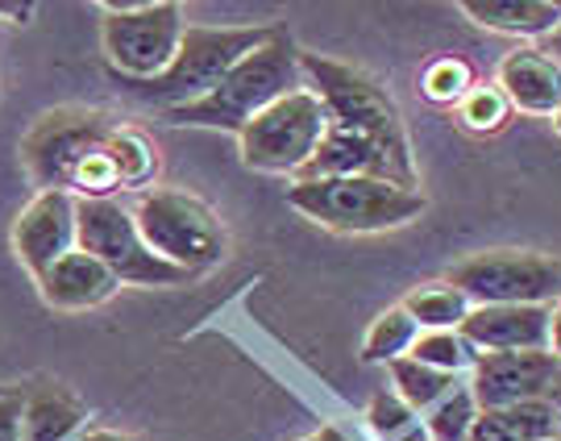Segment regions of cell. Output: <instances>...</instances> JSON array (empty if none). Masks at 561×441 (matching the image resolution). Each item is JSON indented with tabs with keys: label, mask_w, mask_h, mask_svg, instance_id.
<instances>
[{
	"label": "cell",
	"mask_w": 561,
	"mask_h": 441,
	"mask_svg": "<svg viewBox=\"0 0 561 441\" xmlns=\"http://www.w3.org/2000/svg\"><path fill=\"white\" fill-rule=\"evenodd\" d=\"M125 121L101 109H55L34 121L21 142V162L38 192H71L76 201H113L121 188L117 146Z\"/></svg>",
	"instance_id": "6da1fadb"
},
{
	"label": "cell",
	"mask_w": 561,
	"mask_h": 441,
	"mask_svg": "<svg viewBox=\"0 0 561 441\" xmlns=\"http://www.w3.org/2000/svg\"><path fill=\"white\" fill-rule=\"evenodd\" d=\"M549 354L561 359V301L549 304Z\"/></svg>",
	"instance_id": "f546056e"
},
{
	"label": "cell",
	"mask_w": 561,
	"mask_h": 441,
	"mask_svg": "<svg viewBox=\"0 0 561 441\" xmlns=\"http://www.w3.org/2000/svg\"><path fill=\"white\" fill-rule=\"evenodd\" d=\"M512 104H507V97L500 92V83H474L466 97H461L458 104V121L461 129H470V134H500L503 125L512 121Z\"/></svg>",
	"instance_id": "484cf974"
},
{
	"label": "cell",
	"mask_w": 561,
	"mask_h": 441,
	"mask_svg": "<svg viewBox=\"0 0 561 441\" xmlns=\"http://www.w3.org/2000/svg\"><path fill=\"white\" fill-rule=\"evenodd\" d=\"M129 213L138 220L141 241L162 262L187 271L192 280L204 275V271H213L229 255V234H225L217 208L208 201H201L196 192H183V188H146Z\"/></svg>",
	"instance_id": "8992f818"
},
{
	"label": "cell",
	"mask_w": 561,
	"mask_h": 441,
	"mask_svg": "<svg viewBox=\"0 0 561 441\" xmlns=\"http://www.w3.org/2000/svg\"><path fill=\"white\" fill-rule=\"evenodd\" d=\"M549 121H553V129H558V134H561V109H558V113H553V117H549Z\"/></svg>",
	"instance_id": "836d02e7"
},
{
	"label": "cell",
	"mask_w": 561,
	"mask_h": 441,
	"mask_svg": "<svg viewBox=\"0 0 561 441\" xmlns=\"http://www.w3.org/2000/svg\"><path fill=\"white\" fill-rule=\"evenodd\" d=\"M495 83L516 113L528 117H553L561 109V67L549 59L537 42H520L500 59Z\"/></svg>",
	"instance_id": "5bb4252c"
},
{
	"label": "cell",
	"mask_w": 561,
	"mask_h": 441,
	"mask_svg": "<svg viewBox=\"0 0 561 441\" xmlns=\"http://www.w3.org/2000/svg\"><path fill=\"white\" fill-rule=\"evenodd\" d=\"M300 76L304 88L324 104V117L366 138L370 146H379L382 155L421 188V167H416V150L408 138L400 104L370 71H362L354 63L317 55V50H300Z\"/></svg>",
	"instance_id": "7a4b0ae2"
},
{
	"label": "cell",
	"mask_w": 561,
	"mask_h": 441,
	"mask_svg": "<svg viewBox=\"0 0 561 441\" xmlns=\"http://www.w3.org/2000/svg\"><path fill=\"white\" fill-rule=\"evenodd\" d=\"M366 429H370L375 441H428L424 438L421 412L408 408L391 387H382V392L370 396V404H366Z\"/></svg>",
	"instance_id": "603a6c76"
},
{
	"label": "cell",
	"mask_w": 561,
	"mask_h": 441,
	"mask_svg": "<svg viewBox=\"0 0 561 441\" xmlns=\"http://www.w3.org/2000/svg\"><path fill=\"white\" fill-rule=\"evenodd\" d=\"M287 204L333 234H382L412 225L428 208V196L379 176H324L287 183Z\"/></svg>",
	"instance_id": "277c9868"
},
{
	"label": "cell",
	"mask_w": 561,
	"mask_h": 441,
	"mask_svg": "<svg viewBox=\"0 0 561 441\" xmlns=\"http://www.w3.org/2000/svg\"><path fill=\"white\" fill-rule=\"evenodd\" d=\"M324 129H329L324 104L308 88H296L271 109H262L259 117L238 134L241 162L250 171H262V176L300 180L304 167L312 162L317 146H321Z\"/></svg>",
	"instance_id": "ba28073f"
},
{
	"label": "cell",
	"mask_w": 561,
	"mask_h": 441,
	"mask_svg": "<svg viewBox=\"0 0 561 441\" xmlns=\"http://www.w3.org/2000/svg\"><path fill=\"white\" fill-rule=\"evenodd\" d=\"M537 46H541L549 59H558V67H561V25L553 30V34H545V38L537 42Z\"/></svg>",
	"instance_id": "d6a6232c"
},
{
	"label": "cell",
	"mask_w": 561,
	"mask_h": 441,
	"mask_svg": "<svg viewBox=\"0 0 561 441\" xmlns=\"http://www.w3.org/2000/svg\"><path fill=\"white\" fill-rule=\"evenodd\" d=\"M80 441H141L134 433H121V429H83Z\"/></svg>",
	"instance_id": "4dcf8cb0"
},
{
	"label": "cell",
	"mask_w": 561,
	"mask_h": 441,
	"mask_svg": "<svg viewBox=\"0 0 561 441\" xmlns=\"http://www.w3.org/2000/svg\"><path fill=\"white\" fill-rule=\"evenodd\" d=\"M408 359L424 362L433 371H445V375H466L479 354H474L470 341L461 338V329H421L412 350H408Z\"/></svg>",
	"instance_id": "d4e9b609"
},
{
	"label": "cell",
	"mask_w": 561,
	"mask_h": 441,
	"mask_svg": "<svg viewBox=\"0 0 561 441\" xmlns=\"http://www.w3.org/2000/svg\"><path fill=\"white\" fill-rule=\"evenodd\" d=\"M545 441H561V438H545Z\"/></svg>",
	"instance_id": "e575fe53"
},
{
	"label": "cell",
	"mask_w": 561,
	"mask_h": 441,
	"mask_svg": "<svg viewBox=\"0 0 561 441\" xmlns=\"http://www.w3.org/2000/svg\"><path fill=\"white\" fill-rule=\"evenodd\" d=\"M561 359L549 350H524V354H479L470 375V392L479 408H512V404L545 400L558 380Z\"/></svg>",
	"instance_id": "8fae6325"
},
{
	"label": "cell",
	"mask_w": 561,
	"mask_h": 441,
	"mask_svg": "<svg viewBox=\"0 0 561 441\" xmlns=\"http://www.w3.org/2000/svg\"><path fill=\"white\" fill-rule=\"evenodd\" d=\"M38 283L42 301L50 304V308H59V313H88V308H101L104 301H113L121 292V280L104 267L96 255H88V250H71V255H62Z\"/></svg>",
	"instance_id": "9a60e30c"
},
{
	"label": "cell",
	"mask_w": 561,
	"mask_h": 441,
	"mask_svg": "<svg viewBox=\"0 0 561 441\" xmlns=\"http://www.w3.org/2000/svg\"><path fill=\"white\" fill-rule=\"evenodd\" d=\"M479 400H474V392H470V383L461 380L449 396L433 404L428 412H424V438L428 441H466L470 438V429L479 421Z\"/></svg>",
	"instance_id": "7402d4cb"
},
{
	"label": "cell",
	"mask_w": 561,
	"mask_h": 441,
	"mask_svg": "<svg viewBox=\"0 0 561 441\" xmlns=\"http://www.w3.org/2000/svg\"><path fill=\"white\" fill-rule=\"evenodd\" d=\"M400 308L421 325V329H461L466 313H470L474 304L466 301L449 280H433V283L412 287L400 301Z\"/></svg>",
	"instance_id": "d6986e66"
},
{
	"label": "cell",
	"mask_w": 561,
	"mask_h": 441,
	"mask_svg": "<svg viewBox=\"0 0 561 441\" xmlns=\"http://www.w3.org/2000/svg\"><path fill=\"white\" fill-rule=\"evenodd\" d=\"M101 42L113 76L125 83H146L162 76L183 38V9L175 0H104Z\"/></svg>",
	"instance_id": "52a82bcc"
},
{
	"label": "cell",
	"mask_w": 561,
	"mask_h": 441,
	"mask_svg": "<svg viewBox=\"0 0 561 441\" xmlns=\"http://www.w3.org/2000/svg\"><path fill=\"white\" fill-rule=\"evenodd\" d=\"M461 338L474 346V354L549 350V308L545 304H474L461 321Z\"/></svg>",
	"instance_id": "4fadbf2b"
},
{
	"label": "cell",
	"mask_w": 561,
	"mask_h": 441,
	"mask_svg": "<svg viewBox=\"0 0 561 441\" xmlns=\"http://www.w3.org/2000/svg\"><path fill=\"white\" fill-rule=\"evenodd\" d=\"M76 246L121 280V287H183L187 271L162 262L138 234V220L121 201H80L76 204Z\"/></svg>",
	"instance_id": "9c48e42d"
},
{
	"label": "cell",
	"mask_w": 561,
	"mask_h": 441,
	"mask_svg": "<svg viewBox=\"0 0 561 441\" xmlns=\"http://www.w3.org/2000/svg\"><path fill=\"white\" fill-rule=\"evenodd\" d=\"M445 280L470 304H558L561 259L545 250H482L458 259Z\"/></svg>",
	"instance_id": "30bf717a"
},
{
	"label": "cell",
	"mask_w": 561,
	"mask_h": 441,
	"mask_svg": "<svg viewBox=\"0 0 561 441\" xmlns=\"http://www.w3.org/2000/svg\"><path fill=\"white\" fill-rule=\"evenodd\" d=\"M296 88H304L300 46H296V38L283 25H275V34L262 42L259 50H250L204 101L187 104V109H171L162 117L171 121V125H192V129L241 134L262 109H271V104L283 101Z\"/></svg>",
	"instance_id": "3957f363"
},
{
	"label": "cell",
	"mask_w": 561,
	"mask_h": 441,
	"mask_svg": "<svg viewBox=\"0 0 561 441\" xmlns=\"http://www.w3.org/2000/svg\"><path fill=\"white\" fill-rule=\"evenodd\" d=\"M387 375H391V392H396L408 408H416L421 417L461 383V375L433 371V366H424V362H416V359H396L387 366Z\"/></svg>",
	"instance_id": "ffe728a7"
},
{
	"label": "cell",
	"mask_w": 561,
	"mask_h": 441,
	"mask_svg": "<svg viewBox=\"0 0 561 441\" xmlns=\"http://www.w3.org/2000/svg\"><path fill=\"white\" fill-rule=\"evenodd\" d=\"M76 204L80 201L71 192L50 188L38 192L13 220V255L34 280H42L62 255L76 250Z\"/></svg>",
	"instance_id": "7c38bea8"
},
{
	"label": "cell",
	"mask_w": 561,
	"mask_h": 441,
	"mask_svg": "<svg viewBox=\"0 0 561 441\" xmlns=\"http://www.w3.org/2000/svg\"><path fill=\"white\" fill-rule=\"evenodd\" d=\"M545 404L553 408V433L561 438V371H558V380H553V387H549V396H545Z\"/></svg>",
	"instance_id": "1f68e13d"
},
{
	"label": "cell",
	"mask_w": 561,
	"mask_h": 441,
	"mask_svg": "<svg viewBox=\"0 0 561 441\" xmlns=\"http://www.w3.org/2000/svg\"><path fill=\"white\" fill-rule=\"evenodd\" d=\"M271 34H275V25H183L180 50H175L171 67L154 80L125 83V88L138 101L154 104L159 113L187 109V104L204 101Z\"/></svg>",
	"instance_id": "5b68a950"
},
{
	"label": "cell",
	"mask_w": 561,
	"mask_h": 441,
	"mask_svg": "<svg viewBox=\"0 0 561 441\" xmlns=\"http://www.w3.org/2000/svg\"><path fill=\"white\" fill-rule=\"evenodd\" d=\"M474 67L461 55H437L421 67V97L437 109H458L461 97L474 88Z\"/></svg>",
	"instance_id": "cb8c5ba5"
},
{
	"label": "cell",
	"mask_w": 561,
	"mask_h": 441,
	"mask_svg": "<svg viewBox=\"0 0 561 441\" xmlns=\"http://www.w3.org/2000/svg\"><path fill=\"white\" fill-rule=\"evenodd\" d=\"M553 433V408L545 400L512 404V408H486L466 441H545Z\"/></svg>",
	"instance_id": "ac0fdd59"
},
{
	"label": "cell",
	"mask_w": 561,
	"mask_h": 441,
	"mask_svg": "<svg viewBox=\"0 0 561 441\" xmlns=\"http://www.w3.org/2000/svg\"><path fill=\"white\" fill-rule=\"evenodd\" d=\"M421 333V325L403 313L400 304L382 308L379 317L370 321L366 338H362V362H375V366H391L396 359H408L412 341Z\"/></svg>",
	"instance_id": "44dd1931"
},
{
	"label": "cell",
	"mask_w": 561,
	"mask_h": 441,
	"mask_svg": "<svg viewBox=\"0 0 561 441\" xmlns=\"http://www.w3.org/2000/svg\"><path fill=\"white\" fill-rule=\"evenodd\" d=\"M458 9L479 30L520 42H541L561 25V0H461Z\"/></svg>",
	"instance_id": "2e32d148"
},
{
	"label": "cell",
	"mask_w": 561,
	"mask_h": 441,
	"mask_svg": "<svg viewBox=\"0 0 561 441\" xmlns=\"http://www.w3.org/2000/svg\"><path fill=\"white\" fill-rule=\"evenodd\" d=\"M83 421H88V412L67 387H59V383L25 387L21 441H67Z\"/></svg>",
	"instance_id": "e0dca14e"
},
{
	"label": "cell",
	"mask_w": 561,
	"mask_h": 441,
	"mask_svg": "<svg viewBox=\"0 0 561 441\" xmlns=\"http://www.w3.org/2000/svg\"><path fill=\"white\" fill-rule=\"evenodd\" d=\"M0 18H13L18 21V25H25V21L34 18V4H30V0H0Z\"/></svg>",
	"instance_id": "f1b7e54d"
},
{
	"label": "cell",
	"mask_w": 561,
	"mask_h": 441,
	"mask_svg": "<svg viewBox=\"0 0 561 441\" xmlns=\"http://www.w3.org/2000/svg\"><path fill=\"white\" fill-rule=\"evenodd\" d=\"M21 408H25V387L0 383V441H21Z\"/></svg>",
	"instance_id": "4316f807"
},
{
	"label": "cell",
	"mask_w": 561,
	"mask_h": 441,
	"mask_svg": "<svg viewBox=\"0 0 561 441\" xmlns=\"http://www.w3.org/2000/svg\"><path fill=\"white\" fill-rule=\"evenodd\" d=\"M308 441H370V438H366V433H358V429H350V425L329 421V425H321V429H317Z\"/></svg>",
	"instance_id": "83f0119b"
}]
</instances>
